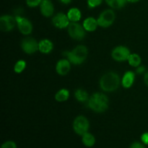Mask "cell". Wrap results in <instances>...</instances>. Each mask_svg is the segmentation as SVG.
<instances>
[{
    "instance_id": "cell-1",
    "label": "cell",
    "mask_w": 148,
    "mask_h": 148,
    "mask_svg": "<svg viewBox=\"0 0 148 148\" xmlns=\"http://www.w3.org/2000/svg\"><path fill=\"white\" fill-rule=\"evenodd\" d=\"M120 84V78L117 74L114 72H108L101 77L100 85L103 90L106 92H113L119 88Z\"/></svg>"
},
{
    "instance_id": "cell-2",
    "label": "cell",
    "mask_w": 148,
    "mask_h": 148,
    "mask_svg": "<svg viewBox=\"0 0 148 148\" xmlns=\"http://www.w3.org/2000/svg\"><path fill=\"white\" fill-rule=\"evenodd\" d=\"M88 106L96 112H103L108 107V99L104 94L96 92L88 101Z\"/></svg>"
},
{
    "instance_id": "cell-3",
    "label": "cell",
    "mask_w": 148,
    "mask_h": 148,
    "mask_svg": "<svg viewBox=\"0 0 148 148\" xmlns=\"http://www.w3.org/2000/svg\"><path fill=\"white\" fill-rule=\"evenodd\" d=\"M64 54L73 64H80L86 59L88 49L85 46H78L72 51H65Z\"/></svg>"
},
{
    "instance_id": "cell-4",
    "label": "cell",
    "mask_w": 148,
    "mask_h": 148,
    "mask_svg": "<svg viewBox=\"0 0 148 148\" xmlns=\"http://www.w3.org/2000/svg\"><path fill=\"white\" fill-rule=\"evenodd\" d=\"M89 121L85 117L82 116H77L73 123V129L75 133L79 135H83L88 132L89 130Z\"/></svg>"
},
{
    "instance_id": "cell-5",
    "label": "cell",
    "mask_w": 148,
    "mask_h": 148,
    "mask_svg": "<svg viewBox=\"0 0 148 148\" xmlns=\"http://www.w3.org/2000/svg\"><path fill=\"white\" fill-rule=\"evenodd\" d=\"M116 19V15L112 10H106L100 14L97 20L98 25L101 27H107L111 25Z\"/></svg>"
},
{
    "instance_id": "cell-6",
    "label": "cell",
    "mask_w": 148,
    "mask_h": 148,
    "mask_svg": "<svg viewBox=\"0 0 148 148\" xmlns=\"http://www.w3.org/2000/svg\"><path fill=\"white\" fill-rule=\"evenodd\" d=\"M68 33L72 38L75 40H81L84 38L85 36V30L79 24L76 22H72L69 23L68 26Z\"/></svg>"
},
{
    "instance_id": "cell-7",
    "label": "cell",
    "mask_w": 148,
    "mask_h": 148,
    "mask_svg": "<svg viewBox=\"0 0 148 148\" xmlns=\"http://www.w3.org/2000/svg\"><path fill=\"white\" fill-rule=\"evenodd\" d=\"M130 55L131 53H130V51L129 50V49L123 46H117L113 50L112 53H111L113 59L118 62L128 60Z\"/></svg>"
},
{
    "instance_id": "cell-8",
    "label": "cell",
    "mask_w": 148,
    "mask_h": 148,
    "mask_svg": "<svg viewBox=\"0 0 148 148\" xmlns=\"http://www.w3.org/2000/svg\"><path fill=\"white\" fill-rule=\"evenodd\" d=\"M21 47L25 53L31 54L38 50V43L35 39L32 38H25L22 41Z\"/></svg>"
},
{
    "instance_id": "cell-9",
    "label": "cell",
    "mask_w": 148,
    "mask_h": 148,
    "mask_svg": "<svg viewBox=\"0 0 148 148\" xmlns=\"http://www.w3.org/2000/svg\"><path fill=\"white\" fill-rule=\"evenodd\" d=\"M15 19L19 30L23 34L28 35L31 33L32 30H33V26L28 20L20 17V16H16Z\"/></svg>"
},
{
    "instance_id": "cell-10",
    "label": "cell",
    "mask_w": 148,
    "mask_h": 148,
    "mask_svg": "<svg viewBox=\"0 0 148 148\" xmlns=\"http://www.w3.org/2000/svg\"><path fill=\"white\" fill-rule=\"evenodd\" d=\"M17 23L16 19L10 15L1 16L0 18V27L2 31H10Z\"/></svg>"
},
{
    "instance_id": "cell-11",
    "label": "cell",
    "mask_w": 148,
    "mask_h": 148,
    "mask_svg": "<svg viewBox=\"0 0 148 148\" xmlns=\"http://www.w3.org/2000/svg\"><path fill=\"white\" fill-rule=\"evenodd\" d=\"M52 23L55 27L58 28H64L69 26V20L67 15H65L64 13H58L52 19Z\"/></svg>"
},
{
    "instance_id": "cell-12",
    "label": "cell",
    "mask_w": 148,
    "mask_h": 148,
    "mask_svg": "<svg viewBox=\"0 0 148 148\" xmlns=\"http://www.w3.org/2000/svg\"><path fill=\"white\" fill-rule=\"evenodd\" d=\"M40 9L42 14L45 17H51L54 11V7L51 0H42Z\"/></svg>"
},
{
    "instance_id": "cell-13",
    "label": "cell",
    "mask_w": 148,
    "mask_h": 148,
    "mask_svg": "<svg viewBox=\"0 0 148 148\" xmlns=\"http://www.w3.org/2000/svg\"><path fill=\"white\" fill-rule=\"evenodd\" d=\"M56 69L59 75H66L70 70V62L66 59H62L58 62Z\"/></svg>"
},
{
    "instance_id": "cell-14",
    "label": "cell",
    "mask_w": 148,
    "mask_h": 148,
    "mask_svg": "<svg viewBox=\"0 0 148 148\" xmlns=\"http://www.w3.org/2000/svg\"><path fill=\"white\" fill-rule=\"evenodd\" d=\"M53 49V43L48 39H43L38 43V50L43 53H48Z\"/></svg>"
},
{
    "instance_id": "cell-15",
    "label": "cell",
    "mask_w": 148,
    "mask_h": 148,
    "mask_svg": "<svg viewBox=\"0 0 148 148\" xmlns=\"http://www.w3.org/2000/svg\"><path fill=\"white\" fill-rule=\"evenodd\" d=\"M134 74L131 71L127 72L122 78V85L126 88H129L132 85L134 80Z\"/></svg>"
},
{
    "instance_id": "cell-16",
    "label": "cell",
    "mask_w": 148,
    "mask_h": 148,
    "mask_svg": "<svg viewBox=\"0 0 148 148\" xmlns=\"http://www.w3.org/2000/svg\"><path fill=\"white\" fill-rule=\"evenodd\" d=\"M98 26V22L93 17H88L83 23V27L88 31H94Z\"/></svg>"
},
{
    "instance_id": "cell-17",
    "label": "cell",
    "mask_w": 148,
    "mask_h": 148,
    "mask_svg": "<svg viewBox=\"0 0 148 148\" xmlns=\"http://www.w3.org/2000/svg\"><path fill=\"white\" fill-rule=\"evenodd\" d=\"M67 17L69 20L72 22H77L81 18V12L77 8L70 9L67 13Z\"/></svg>"
},
{
    "instance_id": "cell-18",
    "label": "cell",
    "mask_w": 148,
    "mask_h": 148,
    "mask_svg": "<svg viewBox=\"0 0 148 148\" xmlns=\"http://www.w3.org/2000/svg\"><path fill=\"white\" fill-rule=\"evenodd\" d=\"M82 143L86 147H91L95 145V139L92 134L87 132L82 135Z\"/></svg>"
},
{
    "instance_id": "cell-19",
    "label": "cell",
    "mask_w": 148,
    "mask_h": 148,
    "mask_svg": "<svg viewBox=\"0 0 148 148\" xmlns=\"http://www.w3.org/2000/svg\"><path fill=\"white\" fill-rule=\"evenodd\" d=\"M108 6L113 9H121L125 6L127 0H105Z\"/></svg>"
},
{
    "instance_id": "cell-20",
    "label": "cell",
    "mask_w": 148,
    "mask_h": 148,
    "mask_svg": "<svg viewBox=\"0 0 148 148\" xmlns=\"http://www.w3.org/2000/svg\"><path fill=\"white\" fill-rule=\"evenodd\" d=\"M69 92L68 90L62 89L56 94L55 95V99L59 102H63V101H66L69 98Z\"/></svg>"
},
{
    "instance_id": "cell-21",
    "label": "cell",
    "mask_w": 148,
    "mask_h": 148,
    "mask_svg": "<svg viewBox=\"0 0 148 148\" xmlns=\"http://www.w3.org/2000/svg\"><path fill=\"white\" fill-rule=\"evenodd\" d=\"M128 61L131 66L137 67L141 63V58L137 53H133V54L130 55L128 59Z\"/></svg>"
},
{
    "instance_id": "cell-22",
    "label": "cell",
    "mask_w": 148,
    "mask_h": 148,
    "mask_svg": "<svg viewBox=\"0 0 148 148\" xmlns=\"http://www.w3.org/2000/svg\"><path fill=\"white\" fill-rule=\"evenodd\" d=\"M75 98L80 102H85L88 100V94L84 90L79 89L75 92Z\"/></svg>"
},
{
    "instance_id": "cell-23",
    "label": "cell",
    "mask_w": 148,
    "mask_h": 148,
    "mask_svg": "<svg viewBox=\"0 0 148 148\" xmlns=\"http://www.w3.org/2000/svg\"><path fill=\"white\" fill-rule=\"evenodd\" d=\"M25 66H26V63L25 61L23 60L18 61V62L15 64V65H14V72H15L16 73H21V72L25 69Z\"/></svg>"
},
{
    "instance_id": "cell-24",
    "label": "cell",
    "mask_w": 148,
    "mask_h": 148,
    "mask_svg": "<svg viewBox=\"0 0 148 148\" xmlns=\"http://www.w3.org/2000/svg\"><path fill=\"white\" fill-rule=\"evenodd\" d=\"M103 0H88V7L90 8H95L102 3Z\"/></svg>"
},
{
    "instance_id": "cell-25",
    "label": "cell",
    "mask_w": 148,
    "mask_h": 148,
    "mask_svg": "<svg viewBox=\"0 0 148 148\" xmlns=\"http://www.w3.org/2000/svg\"><path fill=\"white\" fill-rule=\"evenodd\" d=\"M42 0H26L27 5L30 7H35L40 5Z\"/></svg>"
},
{
    "instance_id": "cell-26",
    "label": "cell",
    "mask_w": 148,
    "mask_h": 148,
    "mask_svg": "<svg viewBox=\"0 0 148 148\" xmlns=\"http://www.w3.org/2000/svg\"><path fill=\"white\" fill-rule=\"evenodd\" d=\"M1 148H17V146L14 142L7 141L1 145Z\"/></svg>"
},
{
    "instance_id": "cell-27",
    "label": "cell",
    "mask_w": 148,
    "mask_h": 148,
    "mask_svg": "<svg viewBox=\"0 0 148 148\" xmlns=\"http://www.w3.org/2000/svg\"><path fill=\"white\" fill-rule=\"evenodd\" d=\"M141 140L145 145H148V132H145L141 136Z\"/></svg>"
},
{
    "instance_id": "cell-28",
    "label": "cell",
    "mask_w": 148,
    "mask_h": 148,
    "mask_svg": "<svg viewBox=\"0 0 148 148\" xmlns=\"http://www.w3.org/2000/svg\"><path fill=\"white\" fill-rule=\"evenodd\" d=\"M130 148H145V147L144 145H143L142 143H138V142H135V143H132L130 146Z\"/></svg>"
},
{
    "instance_id": "cell-29",
    "label": "cell",
    "mask_w": 148,
    "mask_h": 148,
    "mask_svg": "<svg viewBox=\"0 0 148 148\" xmlns=\"http://www.w3.org/2000/svg\"><path fill=\"white\" fill-rule=\"evenodd\" d=\"M145 70V68L144 66H140V67L137 68V72L139 74H142Z\"/></svg>"
},
{
    "instance_id": "cell-30",
    "label": "cell",
    "mask_w": 148,
    "mask_h": 148,
    "mask_svg": "<svg viewBox=\"0 0 148 148\" xmlns=\"http://www.w3.org/2000/svg\"><path fill=\"white\" fill-rule=\"evenodd\" d=\"M60 1L64 4H68L72 1V0H60Z\"/></svg>"
},
{
    "instance_id": "cell-31",
    "label": "cell",
    "mask_w": 148,
    "mask_h": 148,
    "mask_svg": "<svg viewBox=\"0 0 148 148\" xmlns=\"http://www.w3.org/2000/svg\"><path fill=\"white\" fill-rule=\"evenodd\" d=\"M145 84L147 85H148V72L145 74Z\"/></svg>"
},
{
    "instance_id": "cell-32",
    "label": "cell",
    "mask_w": 148,
    "mask_h": 148,
    "mask_svg": "<svg viewBox=\"0 0 148 148\" xmlns=\"http://www.w3.org/2000/svg\"><path fill=\"white\" fill-rule=\"evenodd\" d=\"M140 0H127V1L128 2H131V3H135V2H137V1H139Z\"/></svg>"
}]
</instances>
